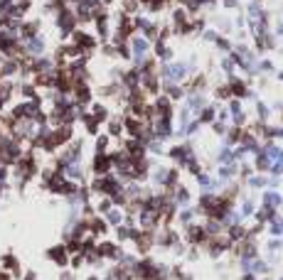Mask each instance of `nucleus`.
Listing matches in <instances>:
<instances>
[{"mask_svg": "<svg viewBox=\"0 0 283 280\" xmlns=\"http://www.w3.org/2000/svg\"><path fill=\"white\" fill-rule=\"evenodd\" d=\"M0 64H3V54H0Z\"/></svg>", "mask_w": 283, "mask_h": 280, "instance_id": "obj_4", "label": "nucleus"}, {"mask_svg": "<svg viewBox=\"0 0 283 280\" xmlns=\"http://www.w3.org/2000/svg\"><path fill=\"white\" fill-rule=\"evenodd\" d=\"M50 258H52V261H57V263H67V251H64L62 246H57V248H52V251H50Z\"/></svg>", "mask_w": 283, "mask_h": 280, "instance_id": "obj_1", "label": "nucleus"}, {"mask_svg": "<svg viewBox=\"0 0 283 280\" xmlns=\"http://www.w3.org/2000/svg\"><path fill=\"white\" fill-rule=\"evenodd\" d=\"M5 180H8V170L3 165V167H0V184H5Z\"/></svg>", "mask_w": 283, "mask_h": 280, "instance_id": "obj_3", "label": "nucleus"}, {"mask_svg": "<svg viewBox=\"0 0 283 280\" xmlns=\"http://www.w3.org/2000/svg\"><path fill=\"white\" fill-rule=\"evenodd\" d=\"M3 265H5L8 270H13V273H18V261H15L13 256H3Z\"/></svg>", "mask_w": 283, "mask_h": 280, "instance_id": "obj_2", "label": "nucleus"}]
</instances>
